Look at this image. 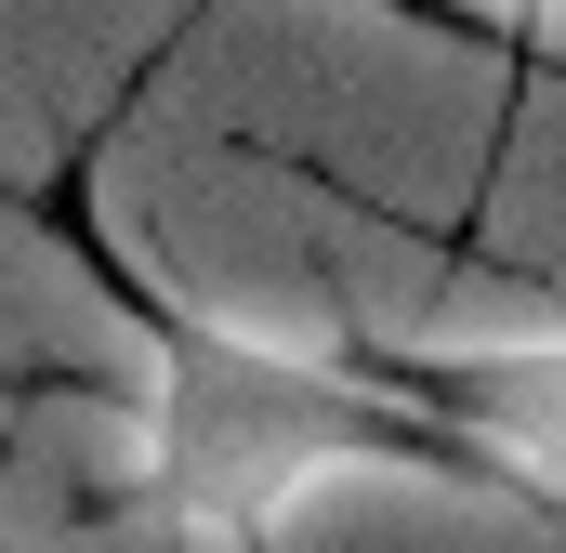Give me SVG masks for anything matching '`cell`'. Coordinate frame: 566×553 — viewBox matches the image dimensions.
<instances>
[{"mask_svg":"<svg viewBox=\"0 0 566 553\" xmlns=\"http://www.w3.org/2000/svg\"><path fill=\"white\" fill-rule=\"evenodd\" d=\"M382 369L409 409H434L501 488L514 514L566 528V330H501V343H343Z\"/></svg>","mask_w":566,"mask_h":553,"instance_id":"2","label":"cell"},{"mask_svg":"<svg viewBox=\"0 0 566 553\" xmlns=\"http://www.w3.org/2000/svg\"><path fill=\"white\" fill-rule=\"evenodd\" d=\"M0 553H13V541H0Z\"/></svg>","mask_w":566,"mask_h":553,"instance_id":"5","label":"cell"},{"mask_svg":"<svg viewBox=\"0 0 566 553\" xmlns=\"http://www.w3.org/2000/svg\"><path fill=\"white\" fill-rule=\"evenodd\" d=\"M369 13H409V27H474L461 0H369Z\"/></svg>","mask_w":566,"mask_h":553,"instance_id":"4","label":"cell"},{"mask_svg":"<svg viewBox=\"0 0 566 553\" xmlns=\"http://www.w3.org/2000/svg\"><path fill=\"white\" fill-rule=\"evenodd\" d=\"M501 40H514L527 66H554V40H566V0H501Z\"/></svg>","mask_w":566,"mask_h":553,"instance_id":"3","label":"cell"},{"mask_svg":"<svg viewBox=\"0 0 566 553\" xmlns=\"http://www.w3.org/2000/svg\"><path fill=\"white\" fill-rule=\"evenodd\" d=\"M27 225L106 290V316L133 330L145 396H133V501L171 553H277V528L329 488V474H422V488H474L514 501L434 409H409L382 369L356 356H303L264 343L211 303H171V276L133 264V238L93 211V171L27 185Z\"/></svg>","mask_w":566,"mask_h":553,"instance_id":"1","label":"cell"}]
</instances>
